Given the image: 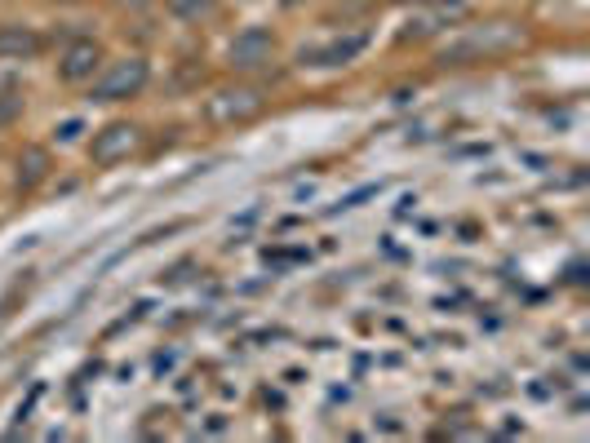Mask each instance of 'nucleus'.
I'll return each mask as SVG.
<instances>
[{"label":"nucleus","instance_id":"1","mask_svg":"<svg viewBox=\"0 0 590 443\" xmlns=\"http://www.w3.org/2000/svg\"><path fill=\"white\" fill-rule=\"evenodd\" d=\"M524 31L515 22H484V27H467L458 40H449L440 49V63H484V58H497V54H510L519 49Z\"/></svg>","mask_w":590,"mask_h":443},{"label":"nucleus","instance_id":"2","mask_svg":"<svg viewBox=\"0 0 590 443\" xmlns=\"http://www.w3.org/2000/svg\"><path fill=\"white\" fill-rule=\"evenodd\" d=\"M142 85H147V63L142 58H120L112 63L103 76H98V85H94V103H124V98H133V94H142Z\"/></svg>","mask_w":590,"mask_h":443},{"label":"nucleus","instance_id":"3","mask_svg":"<svg viewBox=\"0 0 590 443\" xmlns=\"http://www.w3.org/2000/svg\"><path fill=\"white\" fill-rule=\"evenodd\" d=\"M271 54H275V40H271L266 27H244L232 40V49H227V58H232L236 71H253V67L271 63Z\"/></svg>","mask_w":590,"mask_h":443},{"label":"nucleus","instance_id":"4","mask_svg":"<svg viewBox=\"0 0 590 443\" xmlns=\"http://www.w3.org/2000/svg\"><path fill=\"white\" fill-rule=\"evenodd\" d=\"M138 142H142V133H138V124H129V120H116V124L98 129V133H94V164H116V160H124L129 151H138Z\"/></svg>","mask_w":590,"mask_h":443},{"label":"nucleus","instance_id":"5","mask_svg":"<svg viewBox=\"0 0 590 443\" xmlns=\"http://www.w3.org/2000/svg\"><path fill=\"white\" fill-rule=\"evenodd\" d=\"M103 67V49H98V40H72L67 49H63V58H58V76L63 80H94V71Z\"/></svg>","mask_w":590,"mask_h":443},{"label":"nucleus","instance_id":"6","mask_svg":"<svg viewBox=\"0 0 590 443\" xmlns=\"http://www.w3.org/2000/svg\"><path fill=\"white\" fill-rule=\"evenodd\" d=\"M364 45H368V31L333 36L329 45H311V49H302V63H307V67H342V63H351Z\"/></svg>","mask_w":590,"mask_h":443},{"label":"nucleus","instance_id":"7","mask_svg":"<svg viewBox=\"0 0 590 443\" xmlns=\"http://www.w3.org/2000/svg\"><path fill=\"white\" fill-rule=\"evenodd\" d=\"M262 111L257 89H223L218 98H209V115L223 120V124H240V120H253Z\"/></svg>","mask_w":590,"mask_h":443},{"label":"nucleus","instance_id":"8","mask_svg":"<svg viewBox=\"0 0 590 443\" xmlns=\"http://www.w3.org/2000/svg\"><path fill=\"white\" fill-rule=\"evenodd\" d=\"M36 54H40V36L31 27H0V58L22 63V58H36Z\"/></svg>","mask_w":590,"mask_h":443},{"label":"nucleus","instance_id":"9","mask_svg":"<svg viewBox=\"0 0 590 443\" xmlns=\"http://www.w3.org/2000/svg\"><path fill=\"white\" fill-rule=\"evenodd\" d=\"M45 173H49V151L45 146H22V155H18V187H36V182H45Z\"/></svg>","mask_w":590,"mask_h":443},{"label":"nucleus","instance_id":"10","mask_svg":"<svg viewBox=\"0 0 590 443\" xmlns=\"http://www.w3.org/2000/svg\"><path fill=\"white\" fill-rule=\"evenodd\" d=\"M13 111H18V98H13V94H9V98H4V103H0V120H9V115H13Z\"/></svg>","mask_w":590,"mask_h":443},{"label":"nucleus","instance_id":"11","mask_svg":"<svg viewBox=\"0 0 590 443\" xmlns=\"http://www.w3.org/2000/svg\"><path fill=\"white\" fill-rule=\"evenodd\" d=\"M173 4H178L182 13H200V4H205V0H173Z\"/></svg>","mask_w":590,"mask_h":443},{"label":"nucleus","instance_id":"12","mask_svg":"<svg viewBox=\"0 0 590 443\" xmlns=\"http://www.w3.org/2000/svg\"><path fill=\"white\" fill-rule=\"evenodd\" d=\"M76 133H80V124H76V120H67V124H63V142H72Z\"/></svg>","mask_w":590,"mask_h":443},{"label":"nucleus","instance_id":"13","mask_svg":"<svg viewBox=\"0 0 590 443\" xmlns=\"http://www.w3.org/2000/svg\"><path fill=\"white\" fill-rule=\"evenodd\" d=\"M129 4H147V0H129Z\"/></svg>","mask_w":590,"mask_h":443},{"label":"nucleus","instance_id":"14","mask_svg":"<svg viewBox=\"0 0 590 443\" xmlns=\"http://www.w3.org/2000/svg\"><path fill=\"white\" fill-rule=\"evenodd\" d=\"M417 4H426V0H417ZM440 4H449V0H440Z\"/></svg>","mask_w":590,"mask_h":443},{"label":"nucleus","instance_id":"15","mask_svg":"<svg viewBox=\"0 0 590 443\" xmlns=\"http://www.w3.org/2000/svg\"><path fill=\"white\" fill-rule=\"evenodd\" d=\"M67 4H72V0H67Z\"/></svg>","mask_w":590,"mask_h":443}]
</instances>
